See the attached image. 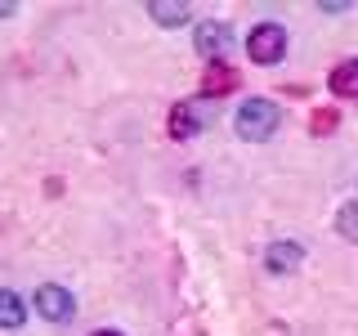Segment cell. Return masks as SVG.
<instances>
[{
  "label": "cell",
  "instance_id": "obj_1",
  "mask_svg": "<svg viewBox=\"0 0 358 336\" xmlns=\"http://www.w3.org/2000/svg\"><path fill=\"white\" fill-rule=\"evenodd\" d=\"M278 121H282V108L268 104V99H246V104L238 108V134L242 139H268V134L278 130Z\"/></svg>",
  "mask_w": 358,
  "mask_h": 336
},
{
  "label": "cell",
  "instance_id": "obj_2",
  "mask_svg": "<svg viewBox=\"0 0 358 336\" xmlns=\"http://www.w3.org/2000/svg\"><path fill=\"white\" fill-rule=\"evenodd\" d=\"M215 121V99H184L171 108V134L175 139H193Z\"/></svg>",
  "mask_w": 358,
  "mask_h": 336
},
{
  "label": "cell",
  "instance_id": "obj_3",
  "mask_svg": "<svg viewBox=\"0 0 358 336\" xmlns=\"http://www.w3.org/2000/svg\"><path fill=\"white\" fill-rule=\"evenodd\" d=\"M246 54H251V63H278L287 54V27H278V22H260V27H251V41H246Z\"/></svg>",
  "mask_w": 358,
  "mask_h": 336
},
{
  "label": "cell",
  "instance_id": "obj_4",
  "mask_svg": "<svg viewBox=\"0 0 358 336\" xmlns=\"http://www.w3.org/2000/svg\"><path fill=\"white\" fill-rule=\"evenodd\" d=\"M72 291H63V287H54V283H45L36 287V314L41 318H50V323H67L72 318Z\"/></svg>",
  "mask_w": 358,
  "mask_h": 336
},
{
  "label": "cell",
  "instance_id": "obj_5",
  "mask_svg": "<svg viewBox=\"0 0 358 336\" xmlns=\"http://www.w3.org/2000/svg\"><path fill=\"white\" fill-rule=\"evenodd\" d=\"M229 45H233L229 22H201V27H197V54H201V59L220 63L224 54H229Z\"/></svg>",
  "mask_w": 358,
  "mask_h": 336
},
{
  "label": "cell",
  "instance_id": "obj_6",
  "mask_svg": "<svg viewBox=\"0 0 358 336\" xmlns=\"http://www.w3.org/2000/svg\"><path fill=\"white\" fill-rule=\"evenodd\" d=\"M233 90H238V72H233V67L210 63L206 72H201V99H224V94H233Z\"/></svg>",
  "mask_w": 358,
  "mask_h": 336
},
{
  "label": "cell",
  "instance_id": "obj_7",
  "mask_svg": "<svg viewBox=\"0 0 358 336\" xmlns=\"http://www.w3.org/2000/svg\"><path fill=\"white\" fill-rule=\"evenodd\" d=\"M327 90H331L336 99H358V59L336 63L331 76H327Z\"/></svg>",
  "mask_w": 358,
  "mask_h": 336
},
{
  "label": "cell",
  "instance_id": "obj_8",
  "mask_svg": "<svg viewBox=\"0 0 358 336\" xmlns=\"http://www.w3.org/2000/svg\"><path fill=\"white\" fill-rule=\"evenodd\" d=\"M264 265L273 269V274H291V269H300V246L296 242H273L264 255Z\"/></svg>",
  "mask_w": 358,
  "mask_h": 336
},
{
  "label": "cell",
  "instance_id": "obj_9",
  "mask_svg": "<svg viewBox=\"0 0 358 336\" xmlns=\"http://www.w3.org/2000/svg\"><path fill=\"white\" fill-rule=\"evenodd\" d=\"M22 318H27V314H22V300L9 287H0V328H22Z\"/></svg>",
  "mask_w": 358,
  "mask_h": 336
},
{
  "label": "cell",
  "instance_id": "obj_10",
  "mask_svg": "<svg viewBox=\"0 0 358 336\" xmlns=\"http://www.w3.org/2000/svg\"><path fill=\"white\" fill-rule=\"evenodd\" d=\"M148 14L162 22V27H175V22L188 18V5H184V0H179V5H166V0H157V5H148Z\"/></svg>",
  "mask_w": 358,
  "mask_h": 336
},
{
  "label": "cell",
  "instance_id": "obj_11",
  "mask_svg": "<svg viewBox=\"0 0 358 336\" xmlns=\"http://www.w3.org/2000/svg\"><path fill=\"white\" fill-rule=\"evenodd\" d=\"M336 121H341V117H336V108H318V112L309 117V130H313V134H331Z\"/></svg>",
  "mask_w": 358,
  "mask_h": 336
},
{
  "label": "cell",
  "instance_id": "obj_12",
  "mask_svg": "<svg viewBox=\"0 0 358 336\" xmlns=\"http://www.w3.org/2000/svg\"><path fill=\"white\" fill-rule=\"evenodd\" d=\"M336 229H341L350 242H358V206H341V220H336Z\"/></svg>",
  "mask_w": 358,
  "mask_h": 336
},
{
  "label": "cell",
  "instance_id": "obj_13",
  "mask_svg": "<svg viewBox=\"0 0 358 336\" xmlns=\"http://www.w3.org/2000/svg\"><path fill=\"white\" fill-rule=\"evenodd\" d=\"M14 9H18V5H9V0H0V18H9Z\"/></svg>",
  "mask_w": 358,
  "mask_h": 336
},
{
  "label": "cell",
  "instance_id": "obj_14",
  "mask_svg": "<svg viewBox=\"0 0 358 336\" xmlns=\"http://www.w3.org/2000/svg\"><path fill=\"white\" fill-rule=\"evenodd\" d=\"M94 336H121V332H94Z\"/></svg>",
  "mask_w": 358,
  "mask_h": 336
}]
</instances>
